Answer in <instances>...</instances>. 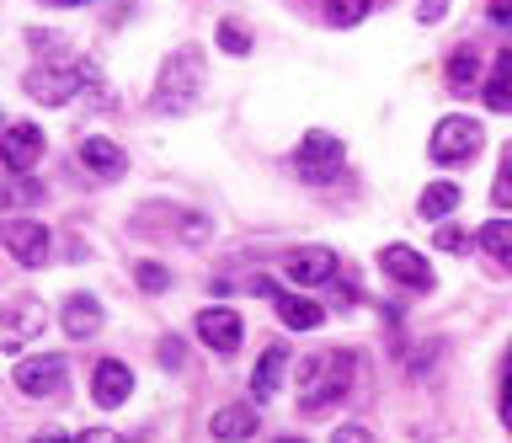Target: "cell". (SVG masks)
Returning a JSON list of instances; mask_svg holds the SVG:
<instances>
[{
	"mask_svg": "<svg viewBox=\"0 0 512 443\" xmlns=\"http://www.w3.org/2000/svg\"><path fill=\"white\" fill-rule=\"evenodd\" d=\"M160 369H182V342H176V337H166V342H160Z\"/></svg>",
	"mask_w": 512,
	"mask_h": 443,
	"instance_id": "obj_29",
	"label": "cell"
},
{
	"mask_svg": "<svg viewBox=\"0 0 512 443\" xmlns=\"http://www.w3.org/2000/svg\"><path fill=\"white\" fill-rule=\"evenodd\" d=\"M64 331H70L75 342L96 337V331H102V305H96L91 294H70L64 299Z\"/></svg>",
	"mask_w": 512,
	"mask_h": 443,
	"instance_id": "obj_15",
	"label": "cell"
},
{
	"mask_svg": "<svg viewBox=\"0 0 512 443\" xmlns=\"http://www.w3.org/2000/svg\"><path fill=\"white\" fill-rule=\"evenodd\" d=\"M0 241H6V251L22 267H43L48 262V246H54V235L43 230V219H6L0 225Z\"/></svg>",
	"mask_w": 512,
	"mask_h": 443,
	"instance_id": "obj_7",
	"label": "cell"
},
{
	"mask_svg": "<svg viewBox=\"0 0 512 443\" xmlns=\"http://www.w3.org/2000/svg\"><path fill=\"white\" fill-rule=\"evenodd\" d=\"M80 166H86L91 177L112 182V177H123V171H128V155H123L118 145H112V139L91 134V139H80Z\"/></svg>",
	"mask_w": 512,
	"mask_h": 443,
	"instance_id": "obj_13",
	"label": "cell"
},
{
	"mask_svg": "<svg viewBox=\"0 0 512 443\" xmlns=\"http://www.w3.org/2000/svg\"><path fill=\"white\" fill-rule=\"evenodd\" d=\"M352 374H358V358L342 353V347L304 358V363H299V411H304V417L331 411V406L352 390Z\"/></svg>",
	"mask_w": 512,
	"mask_h": 443,
	"instance_id": "obj_1",
	"label": "cell"
},
{
	"mask_svg": "<svg viewBox=\"0 0 512 443\" xmlns=\"http://www.w3.org/2000/svg\"><path fill=\"white\" fill-rule=\"evenodd\" d=\"M464 246H470V235H464V230H454V225L438 230V251H464Z\"/></svg>",
	"mask_w": 512,
	"mask_h": 443,
	"instance_id": "obj_30",
	"label": "cell"
},
{
	"mask_svg": "<svg viewBox=\"0 0 512 443\" xmlns=\"http://www.w3.org/2000/svg\"><path fill=\"white\" fill-rule=\"evenodd\" d=\"M283 443H299V438H283Z\"/></svg>",
	"mask_w": 512,
	"mask_h": 443,
	"instance_id": "obj_36",
	"label": "cell"
},
{
	"mask_svg": "<svg viewBox=\"0 0 512 443\" xmlns=\"http://www.w3.org/2000/svg\"><path fill=\"white\" fill-rule=\"evenodd\" d=\"M43 155V129L38 123H11V129H0V166L16 171V177H27L32 166H38Z\"/></svg>",
	"mask_w": 512,
	"mask_h": 443,
	"instance_id": "obj_8",
	"label": "cell"
},
{
	"mask_svg": "<svg viewBox=\"0 0 512 443\" xmlns=\"http://www.w3.org/2000/svg\"><path fill=\"white\" fill-rule=\"evenodd\" d=\"M480 139H486V134H480V123L454 113V118H443L438 129H432L427 150H432V161H438V166H459V161H470V155L480 150Z\"/></svg>",
	"mask_w": 512,
	"mask_h": 443,
	"instance_id": "obj_4",
	"label": "cell"
},
{
	"mask_svg": "<svg viewBox=\"0 0 512 443\" xmlns=\"http://www.w3.org/2000/svg\"><path fill=\"white\" fill-rule=\"evenodd\" d=\"M502 417H507V427H512V374H507V385H502Z\"/></svg>",
	"mask_w": 512,
	"mask_h": 443,
	"instance_id": "obj_33",
	"label": "cell"
},
{
	"mask_svg": "<svg viewBox=\"0 0 512 443\" xmlns=\"http://www.w3.org/2000/svg\"><path fill=\"white\" fill-rule=\"evenodd\" d=\"M278 315H283L288 331H315L326 321V310H320L315 299H294V294H278Z\"/></svg>",
	"mask_w": 512,
	"mask_h": 443,
	"instance_id": "obj_18",
	"label": "cell"
},
{
	"mask_svg": "<svg viewBox=\"0 0 512 443\" xmlns=\"http://www.w3.org/2000/svg\"><path fill=\"white\" fill-rule=\"evenodd\" d=\"M491 22L496 27H512V0H491Z\"/></svg>",
	"mask_w": 512,
	"mask_h": 443,
	"instance_id": "obj_32",
	"label": "cell"
},
{
	"mask_svg": "<svg viewBox=\"0 0 512 443\" xmlns=\"http://www.w3.org/2000/svg\"><path fill=\"white\" fill-rule=\"evenodd\" d=\"M342 161H347V150H342V139H336L331 129H310L299 139V150H294V166H299V177L304 182H331L336 171H342Z\"/></svg>",
	"mask_w": 512,
	"mask_h": 443,
	"instance_id": "obj_3",
	"label": "cell"
},
{
	"mask_svg": "<svg viewBox=\"0 0 512 443\" xmlns=\"http://www.w3.org/2000/svg\"><path fill=\"white\" fill-rule=\"evenodd\" d=\"M368 6H374V0H326V22L331 27H358L368 17Z\"/></svg>",
	"mask_w": 512,
	"mask_h": 443,
	"instance_id": "obj_21",
	"label": "cell"
},
{
	"mask_svg": "<svg viewBox=\"0 0 512 443\" xmlns=\"http://www.w3.org/2000/svg\"><path fill=\"white\" fill-rule=\"evenodd\" d=\"M416 209H422V219H448V214L459 209V187H454V182H432Z\"/></svg>",
	"mask_w": 512,
	"mask_h": 443,
	"instance_id": "obj_19",
	"label": "cell"
},
{
	"mask_svg": "<svg viewBox=\"0 0 512 443\" xmlns=\"http://www.w3.org/2000/svg\"><path fill=\"white\" fill-rule=\"evenodd\" d=\"M475 241H480V251H486L496 267H502V273H512V219H486Z\"/></svg>",
	"mask_w": 512,
	"mask_h": 443,
	"instance_id": "obj_17",
	"label": "cell"
},
{
	"mask_svg": "<svg viewBox=\"0 0 512 443\" xmlns=\"http://www.w3.org/2000/svg\"><path fill=\"white\" fill-rule=\"evenodd\" d=\"M128 395H134V374H128V363H118V358H102V363H96V374H91V401L102 406V411H118Z\"/></svg>",
	"mask_w": 512,
	"mask_h": 443,
	"instance_id": "obj_11",
	"label": "cell"
},
{
	"mask_svg": "<svg viewBox=\"0 0 512 443\" xmlns=\"http://www.w3.org/2000/svg\"><path fill=\"white\" fill-rule=\"evenodd\" d=\"M256 406H219L214 417H208V433H214L219 443H246L256 433Z\"/></svg>",
	"mask_w": 512,
	"mask_h": 443,
	"instance_id": "obj_14",
	"label": "cell"
},
{
	"mask_svg": "<svg viewBox=\"0 0 512 443\" xmlns=\"http://www.w3.org/2000/svg\"><path fill=\"white\" fill-rule=\"evenodd\" d=\"M198 97H203V49H176L166 65H160V81L150 91V113L182 118L198 107Z\"/></svg>",
	"mask_w": 512,
	"mask_h": 443,
	"instance_id": "obj_2",
	"label": "cell"
},
{
	"mask_svg": "<svg viewBox=\"0 0 512 443\" xmlns=\"http://www.w3.org/2000/svg\"><path fill=\"white\" fill-rule=\"evenodd\" d=\"M198 337H203V347H208V353L230 358L235 347H240V337H246V326H240V315H235V310H224V305H208V310H198Z\"/></svg>",
	"mask_w": 512,
	"mask_h": 443,
	"instance_id": "obj_9",
	"label": "cell"
},
{
	"mask_svg": "<svg viewBox=\"0 0 512 443\" xmlns=\"http://www.w3.org/2000/svg\"><path fill=\"white\" fill-rule=\"evenodd\" d=\"M491 203L502 214H512V150H507V161H502V177L491 182Z\"/></svg>",
	"mask_w": 512,
	"mask_h": 443,
	"instance_id": "obj_23",
	"label": "cell"
},
{
	"mask_svg": "<svg viewBox=\"0 0 512 443\" xmlns=\"http://www.w3.org/2000/svg\"><path fill=\"white\" fill-rule=\"evenodd\" d=\"M139 283H144V289H150V294H160V289H166V283H171V273H166V267H160V262H139Z\"/></svg>",
	"mask_w": 512,
	"mask_h": 443,
	"instance_id": "obj_24",
	"label": "cell"
},
{
	"mask_svg": "<svg viewBox=\"0 0 512 443\" xmlns=\"http://www.w3.org/2000/svg\"><path fill=\"white\" fill-rule=\"evenodd\" d=\"M288 278H294L299 289L331 283V278H336V251H326V246H299L294 257H288Z\"/></svg>",
	"mask_w": 512,
	"mask_h": 443,
	"instance_id": "obj_12",
	"label": "cell"
},
{
	"mask_svg": "<svg viewBox=\"0 0 512 443\" xmlns=\"http://www.w3.org/2000/svg\"><path fill=\"white\" fill-rule=\"evenodd\" d=\"M219 49L230 54V59H246L251 54V33L240 22H219Z\"/></svg>",
	"mask_w": 512,
	"mask_h": 443,
	"instance_id": "obj_22",
	"label": "cell"
},
{
	"mask_svg": "<svg viewBox=\"0 0 512 443\" xmlns=\"http://www.w3.org/2000/svg\"><path fill=\"white\" fill-rule=\"evenodd\" d=\"M54 6H80V0H54Z\"/></svg>",
	"mask_w": 512,
	"mask_h": 443,
	"instance_id": "obj_35",
	"label": "cell"
},
{
	"mask_svg": "<svg viewBox=\"0 0 512 443\" xmlns=\"http://www.w3.org/2000/svg\"><path fill=\"white\" fill-rule=\"evenodd\" d=\"M379 267L390 273L395 283H406V289H432V267H427V257L416 246H406V241H395V246H384L379 251Z\"/></svg>",
	"mask_w": 512,
	"mask_h": 443,
	"instance_id": "obj_10",
	"label": "cell"
},
{
	"mask_svg": "<svg viewBox=\"0 0 512 443\" xmlns=\"http://www.w3.org/2000/svg\"><path fill=\"white\" fill-rule=\"evenodd\" d=\"M64 379H70V363H64L59 353H43V358H22V363H16L11 385L38 401V395H59Z\"/></svg>",
	"mask_w": 512,
	"mask_h": 443,
	"instance_id": "obj_6",
	"label": "cell"
},
{
	"mask_svg": "<svg viewBox=\"0 0 512 443\" xmlns=\"http://www.w3.org/2000/svg\"><path fill=\"white\" fill-rule=\"evenodd\" d=\"M32 443H70V438H59V433H38Z\"/></svg>",
	"mask_w": 512,
	"mask_h": 443,
	"instance_id": "obj_34",
	"label": "cell"
},
{
	"mask_svg": "<svg viewBox=\"0 0 512 443\" xmlns=\"http://www.w3.org/2000/svg\"><path fill=\"white\" fill-rule=\"evenodd\" d=\"M475 81H480V59L475 49H459L448 59V91H475Z\"/></svg>",
	"mask_w": 512,
	"mask_h": 443,
	"instance_id": "obj_20",
	"label": "cell"
},
{
	"mask_svg": "<svg viewBox=\"0 0 512 443\" xmlns=\"http://www.w3.org/2000/svg\"><path fill=\"white\" fill-rule=\"evenodd\" d=\"M27 97L43 107H64L80 97V65H38L27 70Z\"/></svg>",
	"mask_w": 512,
	"mask_h": 443,
	"instance_id": "obj_5",
	"label": "cell"
},
{
	"mask_svg": "<svg viewBox=\"0 0 512 443\" xmlns=\"http://www.w3.org/2000/svg\"><path fill=\"white\" fill-rule=\"evenodd\" d=\"M208 230H214V219H203V214H182V235H187V241H203Z\"/></svg>",
	"mask_w": 512,
	"mask_h": 443,
	"instance_id": "obj_26",
	"label": "cell"
},
{
	"mask_svg": "<svg viewBox=\"0 0 512 443\" xmlns=\"http://www.w3.org/2000/svg\"><path fill=\"white\" fill-rule=\"evenodd\" d=\"M491 81H496V86H502L507 97H512V49H502V54H496V75H491Z\"/></svg>",
	"mask_w": 512,
	"mask_h": 443,
	"instance_id": "obj_28",
	"label": "cell"
},
{
	"mask_svg": "<svg viewBox=\"0 0 512 443\" xmlns=\"http://www.w3.org/2000/svg\"><path fill=\"white\" fill-rule=\"evenodd\" d=\"M75 443H128V438L118 433V427H86V433H80Z\"/></svg>",
	"mask_w": 512,
	"mask_h": 443,
	"instance_id": "obj_27",
	"label": "cell"
},
{
	"mask_svg": "<svg viewBox=\"0 0 512 443\" xmlns=\"http://www.w3.org/2000/svg\"><path fill=\"white\" fill-rule=\"evenodd\" d=\"M331 443H379V438L368 433L363 422H342V427H336V433H331Z\"/></svg>",
	"mask_w": 512,
	"mask_h": 443,
	"instance_id": "obj_25",
	"label": "cell"
},
{
	"mask_svg": "<svg viewBox=\"0 0 512 443\" xmlns=\"http://www.w3.org/2000/svg\"><path fill=\"white\" fill-rule=\"evenodd\" d=\"M443 11H448V0H422V6H416V22H427V27H432V22L443 17Z\"/></svg>",
	"mask_w": 512,
	"mask_h": 443,
	"instance_id": "obj_31",
	"label": "cell"
},
{
	"mask_svg": "<svg viewBox=\"0 0 512 443\" xmlns=\"http://www.w3.org/2000/svg\"><path fill=\"white\" fill-rule=\"evenodd\" d=\"M288 369V347L283 342H272L262 358H256V369H251V395L256 401H267V395H278V379Z\"/></svg>",
	"mask_w": 512,
	"mask_h": 443,
	"instance_id": "obj_16",
	"label": "cell"
}]
</instances>
